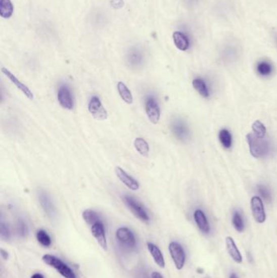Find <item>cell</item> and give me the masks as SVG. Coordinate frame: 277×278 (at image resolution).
Returning <instances> with one entry per match:
<instances>
[{"mask_svg": "<svg viewBox=\"0 0 277 278\" xmlns=\"http://www.w3.org/2000/svg\"><path fill=\"white\" fill-rule=\"evenodd\" d=\"M193 86L201 96L204 98H208L210 96L209 90L207 88V84L203 79L196 78L193 81Z\"/></svg>", "mask_w": 277, "mask_h": 278, "instance_id": "obj_23", "label": "cell"}, {"mask_svg": "<svg viewBox=\"0 0 277 278\" xmlns=\"http://www.w3.org/2000/svg\"><path fill=\"white\" fill-rule=\"evenodd\" d=\"M233 224L238 232L242 233L244 230V221L242 219V215L238 212H234V216H233Z\"/></svg>", "mask_w": 277, "mask_h": 278, "instance_id": "obj_29", "label": "cell"}, {"mask_svg": "<svg viewBox=\"0 0 277 278\" xmlns=\"http://www.w3.org/2000/svg\"><path fill=\"white\" fill-rule=\"evenodd\" d=\"M252 130L254 132V134L259 138H264L265 135L267 133L266 127L260 121H255L253 123Z\"/></svg>", "mask_w": 277, "mask_h": 278, "instance_id": "obj_27", "label": "cell"}, {"mask_svg": "<svg viewBox=\"0 0 277 278\" xmlns=\"http://www.w3.org/2000/svg\"><path fill=\"white\" fill-rule=\"evenodd\" d=\"M146 112H147V117L152 124L154 125L158 124L160 118V110H159V105L155 102L154 99L151 98L146 102Z\"/></svg>", "mask_w": 277, "mask_h": 278, "instance_id": "obj_13", "label": "cell"}, {"mask_svg": "<svg viewBox=\"0 0 277 278\" xmlns=\"http://www.w3.org/2000/svg\"><path fill=\"white\" fill-rule=\"evenodd\" d=\"M116 237L117 240L123 246L133 248L136 246V239L132 231L126 227L119 228L116 232Z\"/></svg>", "mask_w": 277, "mask_h": 278, "instance_id": "obj_6", "label": "cell"}, {"mask_svg": "<svg viewBox=\"0 0 277 278\" xmlns=\"http://www.w3.org/2000/svg\"><path fill=\"white\" fill-rule=\"evenodd\" d=\"M194 217H195V222H196L199 229L203 234H206V235L209 234L211 228H210L209 222H208L207 216L205 215L204 212L202 210H196L195 214H194Z\"/></svg>", "mask_w": 277, "mask_h": 278, "instance_id": "obj_18", "label": "cell"}, {"mask_svg": "<svg viewBox=\"0 0 277 278\" xmlns=\"http://www.w3.org/2000/svg\"><path fill=\"white\" fill-rule=\"evenodd\" d=\"M147 249L150 251L151 256L153 257L155 264L159 266L160 268H164L165 267V261H164V255H163L159 247L153 244V243H147Z\"/></svg>", "mask_w": 277, "mask_h": 278, "instance_id": "obj_19", "label": "cell"}, {"mask_svg": "<svg viewBox=\"0 0 277 278\" xmlns=\"http://www.w3.org/2000/svg\"><path fill=\"white\" fill-rule=\"evenodd\" d=\"M257 71L261 76L267 77L272 73V65L268 61H260L257 65Z\"/></svg>", "mask_w": 277, "mask_h": 278, "instance_id": "obj_25", "label": "cell"}, {"mask_svg": "<svg viewBox=\"0 0 277 278\" xmlns=\"http://www.w3.org/2000/svg\"><path fill=\"white\" fill-rule=\"evenodd\" d=\"M225 242L226 248H227V253L230 255V257L232 258L234 261L236 262L238 264H242V260H242V255L237 247L234 239L232 237H227Z\"/></svg>", "mask_w": 277, "mask_h": 278, "instance_id": "obj_15", "label": "cell"}, {"mask_svg": "<svg viewBox=\"0 0 277 278\" xmlns=\"http://www.w3.org/2000/svg\"><path fill=\"white\" fill-rule=\"evenodd\" d=\"M248 142L250 154L255 158H262L267 156L270 152V144L268 140L265 138H259L254 133L246 135Z\"/></svg>", "mask_w": 277, "mask_h": 278, "instance_id": "obj_1", "label": "cell"}, {"mask_svg": "<svg viewBox=\"0 0 277 278\" xmlns=\"http://www.w3.org/2000/svg\"><path fill=\"white\" fill-rule=\"evenodd\" d=\"M18 231L19 234L22 235V236H25L26 235V232H27V227L22 220H20L18 222Z\"/></svg>", "mask_w": 277, "mask_h": 278, "instance_id": "obj_33", "label": "cell"}, {"mask_svg": "<svg viewBox=\"0 0 277 278\" xmlns=\"http://www.w3.org/2000/svg\"><path fill=\"white\" fill-rule=\"evenodd\" d=\"M59 103L60 106L65 108L67 110H72L73 108V98L71 96V92L67 85H61L58 90L57 95Z\"/></svg>", "mask_w": 277, "mask_h": 278, "instance_id": "obj_10", "label": "cell"}, {"mask_svg": "<svg viewBox=\"0 0 277 278\" xmlns=\"http://www.w3.org/2000/svg\"><path fill=\"white\" fill-rule=\"evenodd\" d=\"M123 201L127 206V208L130 210L136 218H138L139 220H141L143 222H149V216L141 204H139L138 202L136 201L133 198L129 196L123 197Z\"/></svg>", "mask_w": 277, "mask_h": 278, "instance_id": "obj_3", "label": "cell"}, {"mask_svg": "<svg viewBox=\"0 0 277 278\" xmlns=\"http://www.w3.org/2000/svg\"><path fill=\"white\" fill-rule=\"evenodd\" d=\"M14 13V6L11 0H0V16L3 18L9 19Z\"/></svg>", "mask_w": 277, "mask_h": 278, "instance_id": "obj_20", "label": "cell"}, {"mask_svg": "<svg viewBox=\"0 0 277 278\" xmlns=\"http://www.w3.org/2000/svg\"><path fill=\"white\" fill-rule=\"evenodd\" d=\"M117 89H118L120 98L124 100V102L128 104H132L133 103V97H132V93L124 82L119 81L118 84H117Z\"/></svg>", "mask_w": 277, "mask_h": 278, "instance_id": "obj_22", "label": "cell"}, {"mask_svg": "<svg viewBox=\"0 0 277 278\" xmlns=\"http://www.w3.org/2000/svg\"><path fill=\"white\" fill-rule=\"evenodd\" d=\"M258 191H259L261 196H262V197H263L266 201L271 200V193H270V191H269V190L267 189V187H263V186L259 185L258 186Z\"/></svg>", "mask_w": 277, "mask_h": 278, "instance_id": "obj_30", "label": "cell"}, {"mask_svg": "<svg viewBox=\"0 0 277 278\" xmlns=\"http://www.w3.org/2000/svg\"><path fill=\"white\" fill-rule=\"evenodd\" d=\"M251 210H252L253 216L257 223L262 224L265 222L266 213H265L263 201L260 198L254 196L251 199Z\"/></svg>", "mask_w": 277, "mask_h": 278, "instance_id": "obj_7", "label": "cell"}, {"mask_svg": "<svg viewBox=\"0 0 277 278\" xmlns=\"http://www.w3.org/2000/svg\"><path fill=\"white\" fill-rule=\"evenodd\" d=\"M198 272H199V273H203V269L199 268V269H198Z\"/></svg>", "mask_w": 277, "mask_h": 278, "instance_id": "obj_39", "label": "cell"}, {"mask_svg": "<svg viewBox=\"0 0 277 278\" xmlns=\"http://www.w3.org/2000/svg\"><path fill=\"white\" fill-rule=\"evenodd\" d=\"M36 238H37V242L44 247H50L51 244H52L51 237L48 235V233L42 230V229L37 231Z\"/></svg>", "mask_w": 277, "mask_h": 278, "instance_id": "obj_28", "label": "cell"}, {"mask_svg": "<svg viewBox=\"0 0 277 278\" xmlns=\"http://www.w3.org/2000/svg\"><path fill=\"white\" fill-rule=\"evenodd\" d=\"M31 278H44V276L40 273H35L33 274V276H31Z\"/></svg>", "mask_w": 277, "mask_h": 278, "instance_id": "obj_37", "label": "cell"}, {"mask_svg": "<svg viewBox=\"0 0 277 278\" xmlns=\"http://www.w3.org/2000/svg\"><path fill=\"white\" fill-rule=\"evenodd\" d=\"M42 261L48 265L54 268L64 278H77L73 270L55 255L49 254L44 255L42 256Z\"/></svg>", "mask_w": 277, "mask_h": 278, "instance_id": "obj_2", "label": "cell"}, {"mask_svg": "<svg viewBox=\"0 0 277 278\" xmlns=\"http://www.w3.org/2000/svg\"><path fill=\"white\" fill-rule=\"evenodd\" d=\"M110 4L115 9H122L124 5V0H111Z\"/></svg>", "mask_w": 277, "mask_h": 278, "instance_id": "obj_32", "label": "cell"}, {"mask_svg": "<svg viewBox=\"0 0 277 278\" xmlns=\"http://www.w3.org/2000/svg\"><path fill=\"white\" fill-rule=\"evenodd\" d=\"M172 130L174 134L180 141H187L190 137V132L187 125L183 121L177 120L172 124Z\"/></svg>", "mask_w": 277, "mask_h": 278, "instance_id": "obj_16", "label": "cell"}, {"mask_svg": "<svg viewBox=\"0 0 277 278\" xmlns=\"http://www.w3.org/2000/svg\"><path fill=\"white\" fill-rule=\"evenodd\" d=\"M173 42L175 44V46L182 52L188 50L190 47H191V41L189 38L188 36L183 32L176 31L174 32L173 35Z\"/></svg>", "mask_w": 277, "mask_h": 278, "instance_id": "obj_17", "label": "cell"}, {"mask_svg": "<svg viewBox=\"0 0 277 278\" xmlns=\"http://www.w3.org/2000/svg\"><path fill=\"white\" fill-rule=\"evenodd\" d=\"M135 149L141 156L148 157L150 153L149 144L143 137H136L133 142Z\"/></svg>", "mask_w": 277, "mask_h": 278, "instance_id": "obj_21", "label": "cell"}, {"mask_svg": "<svg viewBox=\"0 0 277 278\" xmlns=\"http://www.w3.org/2000/svg\"><path fill=\"white\" fill-rule=\"evenodd\" d=\"M229 278H238V276H237L236 274L233 273V274H231V275H230Z\"/></svg>", "mask_w": 277, "mask_h": 278, "instance_id": "obj_38", "label": "cell"}, {"mask_svg": "<svg viewBox=\"0 0 277 278\" xmlns=\"http://www.w3.org/2000/svg\"><path fill=\"white\" fill-rule=\"evenodd\" d=\"M170 255L173 260L174 264L176 266V268L178 270H181L184 268V264H186V259L187 255L184 252V248L180 245V243L176 242H172L170 243L169 247Z\"/></svg>", "mask_w": 277, "mask_h": 278, "instance_id": "obj_4", "label": "cell"}, {"mask_svg": "<svg viewBox=\"0 0 277 278\" xmlns=\"http://www.w3.org/2000/svg\"><path fill=\"white\" fill-rule=\"evenodd\" d=\"M1 71H2V73H4V74H5V76L9 79V80H10L11 82L14 84V85H16V87H17V89H20V90H21V91L22 92V93L24 94V95H25V96H26L29 100H33V99H34V96H33V92L29 89V88L28 87L27 85H25V84L22 83V82H21V81H20V80H19V79L17 78L14 74H13V73H11L9 69L3 67Z\"/></svg>", "mask_w": 277, "mask_h": 278, "instance_id": "obj_8", "label": "cell"}, {"mask_svg": "<svg viewBox=\"0 0 277 278\" xmlns=\"http://www.w3.org/2000/svg\"><path fill=\"white\" fill-rule=\"evenodd\" d=\"M88 109L90 114L92 115L94 118L100 121H104L108 118V112L106 110L105 108L103 106L101 101L99 98L96 96L91 98L89 101V105H88Z\"/></svg>", "mask_w": 277, "mask_h": 278, "instance_id": "obj_5", "label": "cell"}, {"mask_svg": "<svg viewBox=\"0 0 277 278\" xmlns=\"http://www.w3.org/2000/svg\"><path fill=\"white\" fill-rule=\"evenodd\" d=\"M82 217L85 222L89 224L90 226L100 221V216L98 215L97 212H95L93 210H85V211H84L82 213Z\"/></svg>", "mask_w": 277, "mask_h": 278, "instance_id": "obj_24", "label": "cell"}, {"mask_svg": "<svg viewBox=\"0 0 277 278\" xmlns=\"http://www.w3.org/2000/svg\"><path fill=\"white\" fill-rule=\"evenodd\" d=\"M37 196H38V200L41 204V208H43L45 213L51 217L54 216L56 214V209L48 194L44 191H40L37 193Z\"/></svg>", "mask_w": 277, "mask_h": 278, "instance_id": "obj_14", "label": "cell"}, {"mask_svg": "<svg viewBox=\"0 0 277 278\" xmlns=\"http://www.w3.org/2000/svg\"><path fill=\"white\" fill-rule=\"evenodd\" d=\"M144 61L143 51L136 47H132L129 49L127 54V63L131 68H138L143 65Z\"/></svg>", "mask_w": 277, "mask_h": 278, "instance_id": "obj_11", "label": "cell"}, {"mask_svg": "<svg viewBox=\"0 0 277 278\" xmlns=\"http://www.w3.org/2000/svg\"><path fill=\"white\" fill-rule=\"evenodd\" d=\"M151 278H164L161 274L158 272H154L151 274Z\"/></svg>", "mask_w": 277, "mask_h": 278, "instance_id": "obj_36", "label": "cell"}, {"mask_svg": "<svg viewBox=\"0 0 277 278\" xmlns=\"http://www.w3.org/2000/svg\"><path fill=\"white\" fill-rule=\"evenodd\" d=\"M91 233L92 235L95 237L96 241L100 244V247L104 250L108 251V242L106 238L105 228H104V224L101 221L96 223L91 226Z\"/></svg>", "mask_w": 277, "mask_h": 278, "instance_id": "obj_9", "label": "cell"}, {"mask_svg": "<svg viewBox=\"0 0 277 278\" xmlns=\"http://www.w3.org/2000/svg\"><path fill=\"white\" fill-rule=\"evenodd\" d=\"M116 174L120 179V181L126 186L128 189H130L131 191H138L140 188L138 181H136L132 176H129L124 169L120 167H116Z\"/></svg>", "mask_w": 277, "mask_h": 278, "instance_id": "obj_12", "label": "cell"}, {"mask_svg": "<svg viewBox=\"0 0 277 278\" xmlns=\"http://www.w3.org/2000/svg\"><path fill=\"white\" fill-rule=\"evenodd\" d=\"M186 2L190 6H194V5H196L197 3L199 2V0H186Z\"/></svg>", "mask_w": 277, "mask_h": 278, "instance_id": "obj_35", "label": "cell"}, {"mask_svg": "<svg viewBox=\"0 0 277 278\" xmlns=\"http://www.w3.org/2000/svg\"><path fill=\"white\" fill-rule=\"evenodd\" d=\"M0 229H1V237H2L3 239H9V237H10V232H9L8 225L5 223H1Z\"/></svg>", "mask_w": 277, "mask_h": 278, "instance_id": "obj_31", "label": "cell"}, {"mask_svg": "<svg viewBox=\"0 0 277 278\" xmlns=\"http://www.w3.org/2000/svg\"><path fill=\"white\" fill-rule=\"evenodd\" d=\"M0 254H1V256H2L4 260H7L9 259V253H8V251H5L4 249H1L0 250Z\"/></svg>", "mask_w": 277, "mask_h": 278, "instance_id": "obj_34", "label": "cell"}, {"mask_svg": "<svg viewBox=\"0 0 277 278\" xmlns=\"http://www.w3.org/2000/svg\"><path fill=\"white\" fill-rule=\"evenodd\" d=\"M219 139L223 148H230L232 146V136L229 131L222 129L219 133Z\"/></svg>", "mask_w": 277, "mask_h": 278, "instance_id": "obj_26", "label": "cell"}]
</instances>
